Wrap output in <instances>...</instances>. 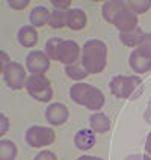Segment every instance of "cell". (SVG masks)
<instances>
[{
    "label": "cell",
    "mask_w": 151,
    "mask_h": 160,
    "mask_svg": "<svg viewBox=\"0 0 151 160\" xmlns=\"http://www.w3.org/2000/svg\"><path fill=\"white\" fill-rule=\"evenodd\" d=\"M125 3H127V8L133 14H142L151 8V0H130Z\"/></svg>",
    "instance_id": "obj_22"
},
{
    "label": "cell",
    "mask_w": 151,
    "mask_h": 160,
    "mask_svg": "<svg viewBox=\"0 0 151 160\" xmlns=\"http://www.w3.org/2000/svg\"><path fill=\"white\" fill-rule=\"evenodd\" d=\"M125 8H127V3H125V2H121V0H110V2H106V3L103 5V17H104L106 21L113 23V20L116 18V15Z\"/></svg>",
    "instance_id": "obj_13"
},
{
    "label": "cell",
    "mask_w": 151,
    "mask_h": 160,
    "mask_svg": "<svg viewBox=\"0 0 151 160\" xmlns=\"http://www.w3.org/2000/svg\"><path fill=\"white\" fill-rule=\"evenodd\" d=\"M142 38H143V33L139 27H136V29L130 30V32H119V39H121V42L124 45H127V47L139 45L141 41H142Z\"/></svg>",
    "instance_id": "obj_18"
},
{
    "label": "cell",
    "mask_w": 151,
    "mask_h": 160,
    "mask_svg": "<svg viewBox=\"0 0 151 160\" xmlns=\"http://www.w3.org/2000/svg\"><path fill=\"white\" fill-rule=\"evenodd\" d=\"M70 97L74 103L88 107L89 110H100L104 106V95L98 88L88 83H76L70 88Z\"/></svg>",
    "instance_id": "obj_3"
},
{
    "label": "cell",
    "mask_w": 151,
    "mask_h": 160,
    "mask_svg": "<svg viewBox=\"0 0 151 160\" xmlns=\"http://www.w3.org/2000/svg\"><path fill=\"white\" fill-rule=\"evenodd\" d=\"M74 143L79 150H89L95 145V134L94 132H91L88 128H82L79 130L76 136H74Z\"/></svg>",
    "instance_id": "obj_12"
},
{
    "label": "cell",
    "mask_w": 151,
    "mask_h": 160,
    "mask_svg": "<svg viewBox=\"0 0 151 160\" xmlns=\"http://www.w3.org/2000/svg\"><path fill=\"white\" fill-rule=\"evenodd\" d=\"M145 150L148 154H151V133L148 134V138H147V142H145Z\"/></svg>",
    "instance_id": "obj_30"
},
{
    "label": "cell",
    "mask_w": 151,
    "mask_h": 160,
    "mask_svg": "<svg viewBox=\"0 0 151 160\" xmlns=\"http://www.w3.org/2000/svg\"><path fill=\"white\" fill-rule=\"evenodd\" d=\"M89 125L97 133H106L107 130L110 128V119L104 113L97 112V113H94V115L89 118Z\"/></svg>",
    "instance_id": "obj_16"
},
{
    "label": "cell",
    "mask_w": 151,
    "mask_h": 160,
    "mask_svg": "<svg viewBox=\"0 0 151 160\" xmlns=\"http://www.w3.org/2000/svg\"><path fill=\"white\" fill-rule=\"evenodd\" d=\"M143 160H151V159H150V156H143Z\"/></svg>",
    "instance_id": "obj_33"
},
{
    "label": "cell",
    "mask_w": 151,
    "mask_h": 160,
    "mask_svg": "<svg viewBox=\"0 0 151 160\" xmlns=\"http://www.w3.org/2000/svg\"><path fill=\"white\" fill-rule=\"evenodd\" d=\"M138 50L142 52L143 54H147L148 58H151V33H143V38L138 47Z\"/></svg>",
    "instance_id": "obj_23"
},
{
    "label": "cell",
    "mask_w": 151,
    "mask_h": 160,
    "mask_svg": "<svg viewBox=\"0 0 151 160\" xmlns=\"http://www.w3.org/2000/svg\"><path fill=\"white\" fill-rule=\"evenodd\" d=\"M18 41L23 47H33L38 42V32L32 26H23L18 30Z\"/></svg>",
    "instance_id": "obj_15"
},
{
    "label": "cell",
    "mask_w": 151,
    "mask_h": 160,
    "mask_svg": "<svg viewBox=\"0 0 151 160\" xmlns=\"http://www.w3.org/2000/svg\"><path fill=\"white\" fill-rule=\"evenodd\" d=\"M45 54L65 65H71L80 54V47L74 41H63L62 38H50L45 44Z\"/></svg>",
    "instance_id": "obj_2"
},
{
    "label": "cell",
    "mask_w": 151,
    "mask_h": 160,
    "mask_svg": "<svg viewBox=\"0 0 151 160\" xmlns=\"http://www.w3.org/2000/svg\"><path fill=\"white\" fill-rule=\"evenodd\" d=\"M128 62H130V67L134 70V72H138V74H143L151 70V58L143 54L142 52H139L138 48L130 54Z\"/></svg>",
    "instance_id": "obj_11"
},
{
    "label": "cell",
    "mask_w": 151,
    "mask_h": 160,
    "mask_svg": "<svg viewBox=\"0 0 151 160\" xmlns=\"http://www.w3.org/2000/svg\"><path fill=\"white\" fill-rule=\"evenodd\" d=\"M107 47L100 39H89L82 48V65L88 74L101 72L106 67Z\"/></svg>",
    "instance_id": "obj_1"
},
{
    "label": "cell",
    "mask_w": 151,
    "mask_h": 160,
    "mask_svg": "<svg viewBox=\"0 0 151 160\" xmlns=\"http://www.w3.org/2000/svg\"><path fill=\"white\" fill-rule=\"evenodd\" d=\"M26 89L30 97H33L38 101H43V103L50 101L53 97L50 80L44 74H32L26 80Z\"/></svg>",
    "instance_id": "obj_5"
},
{
    "label": "cell",
    "mask_w": 151,
    "mask_h": 160,
    "mask_svg": "<svg viewBox=\"0 0 151 160\" xmlns=\"http://www.w3.org/2000/svg\"><path fill=\"white\" fill-rule=\"evenodd\" d=\"M8 5L12 9H24L29 5V0H8Z\"/></svg>",
    "instance_id": "obj_24"
},
{
    "label": "cell",
    "mask_w": 151,
    "mask_h": 160,
    "mask_svg": "<svg viewBox=\"0 0 151 160\" xmlns=\"http://www.w3.org/2000/svg\"><path fill=\"white\" fill-rule=\"evenodd\" d=\"M26 142L33 148H43L54 142V132L50 127L33 125L26 132Z\"/></svg>",
    "instance_id": "obj_6"
},
{
    "label": "cell",
    "mask_w": 151,
    "mask_h": 160,
    "mask_svg": "<svg viewBox=\"0 0 151 160\" xmlns=\"http://www.w3.org/2000/svg\"><path fill=\"white\" fill-rule=\"evenodd\" d=\"M77 160H103V159H100V157H94V156H82V157H79Z\"/></svg>",
    "instance_id": "obj_32"
},
{
    "label": "cell",
    "mask_w": 151,
    "mask_h": 160,
    "mask_svg": "<svg viewBox=\"0 0 151 160\" xmlns=\"http://www.w3.org/2000/svg\"><path fill=\"white\" fill-rule=\"evenodd\" d=\"M0 58H2V72L5 71V68H6V67H8L9 63V58H8V54L5 53V52H3V50H2V52H0Z\"/></svg>",
    "instance_id": "obj_28"
},
{
    "label": "cell",
    "mask_w": 151,
    "mask_h": 160,
    "mask_svg": "<svg viewBox=\"0 0 151 160\" xmlns=\"http://www.w3.org/2000/svg\"><path fill=\"white\" fill-rule=\"evenodd\" d=\"M2 74L5 77L6 85L11 89H14V91L21 89L24 86V83H26V71L21 67V63L18 62H11Z\"/></svg>",
    "instance_id": "obj_7"
},
{
    "label": "cell",
    "mask_w": 151,
    "mask_h": 160,
    "mask_svg": "<svg viewBox=\"0 0 151 160\" xmlns=\"http://www.w3.org/2000/svg\"><path fill=\"white\" fill-rule=\"evenodd\" d=\"M145 121L151 124V98L148 101V106H147V110H145Z\"/></svg>",
    "instance_id": "obj_29"
},
{
    "label": "cell",
    "mask_w": 151,
    "mask_h": 160,
    "mask_svg": "<svg viewBox=\"0 0 151 160\" xmlns=\"http://www.w3.org/2000/svg\"><path fill=\"white\" fill-rule=\"evenodd\" d=\"M0 121H2V128H0V134H5L6 132H8V127H9V121H8V118L3 115H0Z\"/></svg>",
    "instance_id": "obj_27"
},
{
    "label": "cell",
    "mask_w": 151,
    "mask_h": 160,
    "mask_svg": "<svg viewBox=\"0 0 151 160\" xmlns=\"http://www.w3.org/2000/svg\"><path fill=\"white\" fill-rule=\"evenodd\" d=\"M124 160H143V156H141V154H132V156L125 157Z\"/></svg>",
    "instance_id": "obj_31"
},
{
    "label": "cell",
    "mask_w": 151,
    "mask_h": 160,
    "mask_svg": "<svg viewBox=\"0 0 151 160\" xmlns=\"http://www.w3.org/2000/svg\"><path fill=\"white\" fill-rule=\"evenodd\" d=\"M45 118L50 124L53 125H61L68 119V109L61 104V103H53L47 107L45 110Z\"/></svg>",
    "instance_id": "obj_10"
},
{
    "label": "cell",
    "mask_w": 151,
    "mask_h": 160,
    "mask_svg": "<svg viewBox=\"0 0 151 160\" xmlns=\"http://www.w3.org/2000/svg\"><path fill=\"white\" fill-rule=\"evenodd\" d=\"M35 160H58L56 159V156H54L52 151H48V150H45V151H41L36 154Z\"/></svg>",
    "instance_id": "obj_26"
},
{
    "label": "cell",
    "mask_w": 151,
    "mask_h": 160,
    "mask_svg": "<svg viewBox=\"0 0 151 160\" xmlns=\"http://www.w3.org/2000/svg\"><path fill=\"white\" fill-rule=\"evenodd\" d=\"M17 156V147L15 143L3 139L0 142V160H14Z\"/></svg>",
    "instance_id": "obj_19"
},
{
    "label": "cell",
    "mask_w": 151,
    "mask_h": 160,
    "mask_svg": "<svg viewBox=\"0 0 151 160\" xmlns=\"http://www.w3.org/2000/svg\"><path fill=\"white\" fill-rule=\"evenodd\" d=\"M109 88L118 98H136L143 91V85L138 76H115Z\"/></svg>",
    "instance_id": "obj_4"
},
{
    "label": "cell",
    "mask_w": 151,
    "mask_h": 160,
    "mask_svg": "<svg viewBox=\"0 0 151 160\" xmlns=\"http://www.w3.org/2000/svg\"><path fill=\"white\" fill-rule=\"evenodd\" d=\"M112 24H115V27L119 32H130L138 27V17L128 8H125L116 15Z\"/></svg>",
    "instance_id": "obj_9"
},
{
    "label": "cell",
    "mask_w": 151,
    "mask_h": 160,
    "mask_svg": "<svg viewBox=\"0 0 151 160\" xmlns=\"http://www.w3.org/2000/svg\"><path fill=\"white\" fill-rule=\"evenodd\" d=\"M52 5H53L56 9L63 11V9L70 8V5H71V0H52Z\"/></svg>",
    "instance_id": "obj_25"
},
{
    "label": "cell",
    "mask_w": 151,
    "mask_h": 160,
    "mask_svg": "<svg viewBox=\"0 0 151 160\" xmlns=\"http://www.w3.org/2000/svg\"><path fill=\"white\" fill-rule=\"evenodd\" d=\"M68 12V18H67V26L73 29V30H80L86 26V14L82 9H70Z\"/></svg>",
    "instance_id": "obj_14"
},
{
    "label": "cell",
    "mask_w": 151,
    "mask_h": 160,
    "mask_svg": "<svg viewBox=\"0 0 151 160\" xmlns=\"http://www.w3.org/2000/svg\"><path fill=\"white\" fill-rule=\"evenodd\" d=\"M67 18H68V12L67 11H59V9H54L50 15L48 20V24L53 27V29H61V27L67 26Z\"/></svg>",
    "instance_id": "obj_20"
},
{
    "label": "cell",
    "mask_w": 151,
    "mask_h": 160,
    "mask_svg": "<svg viewBox=\"0 0 151 160\" xmlns=\"http://www.w3.org/2000/svg\"><path fill=\"white\" fill-rule=\"evenodd\" d=\"M65 72L68 74V77H71L74 80H82L88 76V71L85 70L83 65H77V63H71L65 67Z\"/></svg>",
    "instance_id": "obj_21"
},
{
    "label": "cell",
    "mask_w": 151,
    "mask_h": 160,
    "mask_svg": "<svg viewBox=\"0 0 151 160\" xmlns=\"http://www.w3.org/2000/svg\"><path fill=\"white\" fill-rule=\"evenodd\" d=\"M26 67L32 74H44L48 67H50V61L48 56L44 52H30L26 58Z\"/></svg>",
    "instance_id": "obj_8"
},
{
    "label": "cell",
    "mask_w": 151,
    "mask_h": 160,
    "mask_svg": "<svg viewBox=\"0 0 151 160\" xmlns=\"http://www.w3.org/2000/svg\"><path fill=\"white\" fill-rule=\"evenodd\" d=\"M50 15H52V14L48 12L47 8H44V6H36V8L30 12L29 20H30V23H32L33 27H39V26H44L45 23H48Z\"/></svg>",
    "instance_id": "obj_17"
}]
</instances>
